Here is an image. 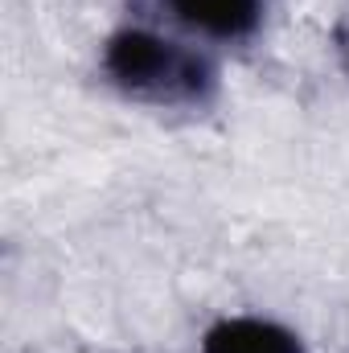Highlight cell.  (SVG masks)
<instances>
[{
	"label": "cell",
	"mask_w": 349,
	"mask_h": 353,
	"mask_svg": "<svg viewBox=\"0 0 349 353\" xmlns=\"http://www.w3.org/2000/svg\"><path fill=\"white\" fill-rule=\"evenodd\" d=\"M177 17L210 37H247L259 25L263 0H173Z\"/></svg>",
	"instance_id": "3"
},
{
	"label": "cell",
	"mask_w": 349,
	"mask_h": 353,
	"mask_svg": "<svg viewBox=\"0 0 349 353\" xmlns=\"http://www.w3.org/2000/svg\"><path fill=\"white\" fill-rule=\"evenodd\" d=\"M103 66L115 79V87L152 103H189V99H201L214 83V70L206 58L140 29L111 37Z\"/></svg>",
	"instance_id": "1"
},
{
	"label": "cell",
	"mask_w": 349,
	"mask_h": 353,
	"mask_svg": "<svg viewBox=\"0 0 349 353\" xmlns=\"http://www.w3.org/2000/svg\"><path fill=\"white\" fill-rule=\"evenodd\" d=\"M201 353H300V341L271 321L239 316L214 325L201 341Z\"/></svg>",
	"instance_id": "2"
}]
</instances>
